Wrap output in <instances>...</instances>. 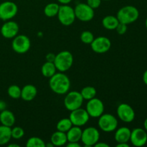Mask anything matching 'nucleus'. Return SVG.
<instances>
[{"label": "nucleus", "mask_w": 147, "mask_h": 147, "mask_svg": "<svg viewBox=\"0 0 147 147\" xmlns=\"http://www.w3.org/2000/svg\"><path fill=\"white\" fill-rule=\"evenodd\" d=\"M49 86L52 91L58 95H65L70 90V80L63 72L56 73L49 80Z\"/></svg>", "instance_id": "nucleus-1"}, {"label": "nucleus", "mask_w": 147, "mask_h": 147, "mask_svg": "<svg viewBox=\"0 0 147 147\" xmlns=\"http://www.w3.org/2000/svg\"><path fill=\"white\" fill-rule=\"evenodd\" d=\"M119 22L126 24L135 22L139 19V11L134 6L127 5L121 7L116 14Z\"/></svg>", "instance_id": "nucleus-2"}, {"label": "nucleus", "mask_w": 147, "mask_h": 147, "mask_svg": "<svg viewBox=\"0 0 147 147\" xmlns=\"http://www.w3.org/2000/svg\"><path fill=\"white\" fill-rule=\"evenodd\" d=\"M73 60L74 59L72 53L67 50H63L56 55L53 63L57 70L65 73L73 66Z\"/></svg>", "instance_id": "nucleus-3"}, {"label": "nucleus", "mask_w": 147, "mask_h": 147, "mask_svg": "<svg viewBox=\"0 0 147 147\" xmlns=\"http://www.w3.org/2000/svg\"><path fill=\"white\" fill-rule=\"evenodd\" d=\"M83 100L84 99L82 97L80 92L77 90L68 91L66 93V96L64 98V106L67 110L72 111L79 108H81Z\"/></svg>", "instance_id": "nucleus-4"}, {"label": "nucleus", "mask_w": 147, "mask_h": 147, "mask_svg": "<svg viewBox=\"0 0 147 147\" xmlns=\"http://www.w3.org/2000/svg\"><path fill=\"white\" fill-rule=\"evenodd\" d=\"M98 124L100 130L106 133H110L116 131L118 128L119 122L113 115L103 113L100 117H98Z\"/></svg>", "instance_id": "nucleus-5"}, {"label": "nucleus", "mask_w": 147, "mask_h": 147, "mask_svg": "<svg viewBox=\"0 0 147 147\" xmlns=\"http://www.w3.org/2000/svg\"><path fill=\"white\" fill-rule=\"evenodd\" d=\"M57 16L59 22L64 26L71 25L76 19L74 9L68 4L60 5Z\"/></svg>", "instance_id": "nucleus-6"}, {"label": "nucleus", "mask_w": 147, "mask_h": 147, "mask_svg": "<svg viewBox=\"0 0 147 147\" xmlns=\"http://www.w3.org/2000/svg\"><path fill=\"white\" fill-rule=\"evenodd\" d=\"M74 11L76 19L84 22L91 21L95 16L94 9L86 3L78 4L75 7Z\"/></svg>", "instance_id": "nucleus-7"}, {"label": "nucleus", "mask_w": 147, "mask_h": 147, "mask_svg": "<svg viewBox=\"0 0 147 147\" xmlns=\"http://www.w3.org/2000/svg\"><path fill=\"white\" fill-rule=\"evenodd\" d=\"M100 140V132L93 126L88 127L82 131L80 141L85 146H94Z\"/></svg>", "instance_id": "nucleus-8"}, {"label": "nucleus", "mask_w": 147, "mask_h": 147, "mask_svg": "<svg viewBox=\"0 0 147 147\" xmlns=\"http://www.w3.org/2000/svg\"><path fill=\"white\" fill-rule=\"evenodd\" d=\"M31 47V41L27 36L24 34H17L13 38L11 42V47L15 53L18 54H24L30 50Z\"/></svg>", "instance_id": "nucleus-9"}, {"label": "nucleus", "mask_w": 147, "mask_h": 147, "mask_svg": "<svg viewBox=\"0 0 147 147\" xmlns=\"http://www.w3.org/2000/svg\"><path fill=\"white\" fill-rule=\"evenodd\" d=\"M18 7L14 2L6 1L0 4V20L3 21L11 20L17 15Z\"/></svg>", "instance_id": "nucleus-10"}, {"label": "nucleus", "mask_w": 147, "mask_h": 147, "mask_svg": "<svg viewBox=\"0 0 147 147\" xmlns=\"http://www.w3.org/2000/svg\"><path fill=\"white\" fill-rule=\"evenodd\" d=\"M86 110L90 117L98 118L104 113V104L100 99L95 97L88 100Z\"/></svg>", "instance_id": "nucleus-11"}, {"label": "nucleus", "mask_w": 147, "mask_h": 147, "mask_svg": "<svg viewBox=\"0 0 147 147\" xmlns=\"http://www.w3.org/2000/svg\"><path fill=\"white\" fill-rule=\"evenodd\" d=\"M69 119H70L73 126L81 127L88 122L90 116L86 109L81 107L70 111Z\"/></svg>", "instance_id": "nucleus-12"}, {"label": "nucleus", "mask_w": 147, "mask_h": 147, "mask_svg": "<svg viewBox=\"0 0 147 147\" xmlns=\"http://www.w3.org/2000/svg\"><path fill=\"white\" fill-rule=\"evenodd\" d=\"M92 50L96 53L103 54L107 53L111 47V42L108 37L100 36L94 38L90 44Z\"/></svg>", "instance_id": "nucleus-13"}, {"label": "nucleus", "mask_w": 147, "mask_h": 147, "mask_svg": "<svg viewBox=\"0 0 147 147\" xmlns=\"http://www.w3.org/2000/svg\"><path fill=\"white\" fill-rule=\"evenodd\" d=\"M118 117L125 123H131L135 119V111L133 108L127 103H121L116 110Z\"/></svg>", "instance_id": "nucleus-14"}, {"label": "nucleus", "mask_w": 147, "mask_h": 147, "mask_svg": "<svg viewBox=\"0 0 147 147\" xmlns=\"http://www.w3.org/2000/svg\"><path fill=\"white\" fill-rule=\"evenodd\" d=\"M132 145L136 147L144 146L147 142V131L144 129L136 128L131 132L130 141Z\"/></svg>", "instance_id": "nucleus-15"}, {"label": "nucleus", "mask_w": 147, "mask_h": 147, "mask_svg": "<svg viewBox=\"0 0 147 147\" xmlns=\"http://www.w3.org/2000/svg\"><path fill=\"white\" fill-rule=\"evenodd\" d=\"M20 27L16 22L8 20L2 24L1 27V34L4 38L13 39L18 34Z\"/></svg>", "instance_id": "nucleus-16"}, {"label": "nucleus", "mask_w": 147, "mask_h": 147, "mask_svg": "<svg viewBox=\"0 0 147 147\" xmlns=\"http://www.w3.org/2000/svg\"><path fill=\"white\" fill-rule=\"evenodd\" d=\"M131 132V131L126 126L117 128L115 131V140L117 143H128L130 141Z\"/></svg>", "instance_id": "nucleus-17"}, {"label": "nucleus", "mask_w": 147, "mask_h": 147, "mask_svg": "<svg viewBox=\"0 0 147 147\" xmlns=\"http://www.w3.org/2000/svg\"><path fill=\"white\" fill-rule=\"evenodd\" d=\"M37 94V89L32 84H27L22 88L21 98L25 101H31Z\"/></svg>", "instance_id": "nucleus-18"}, {"label": "nucleus", "mask_w": 147, "mask_h": 147, "mask_svg": "<svg viewBox=\"0 0 147 147\" xmlns=\"http://www.w3.org/2000/svg\"><path fill=\"white\" fill-rule=\"evenodd\" d=\"M16 122L15 116L14 113L11 111L5 109L0 113V123L1 125L8 126V127H12Z\"/></svg>", "instance_id": "nucleus-19"}, {"label": "nucleus", "mask_w": 147, "mask_h": 147, "mask_svg": "<svg viewBox=\"0 0 147 147\" xmlns=\"http://www.w3.org/2000/svg\"><path fill=\"white\" fill-rule=\"evenodd\" d=\"M50 142L55 146H62L66 145L67 142L66 133L57 130L52 134L50 137Z\"/></svg>", "instance_id": "nucleus-20"}, {"label": "nucleus", "mask_w": 147, "mask_h": 147, "mask_svg": "<svg viewBox=\"0 0 147 147\" xmlns=\"http://www.w3.org/2000/svg\"><path fill=\"white\" fill-rule=\"evenodd\" d=\"M82 130L80 126H73L67 132V142H79L81 139Z\"/></svg>", "instance_id": "nucleus-21"}, {"label": "nucleus", "mask_w": 147, "mask_h": 147, "mask_svg": "<svg viewBox=\"0 0 147 147\" xmlns=\"http://www.w3.org/2000/svg\"><path fill=\"white\" fill-rule=\"evenodd\" d=\"M119 23V21L117 17L113 15H107L102 20V25L105 29L109 30H116Z\"/></svg>", "instance_id": "nucleus-22"}, {"label": "nucleus", "mask_w": 147, "mask_h": 147, "mask_svg": "<svg viewBox=\"0 0 147 147\" xmlns=\"http://www.w3.org/2000/svg\"><path fill=\"white\" fill-rule=\"evenodd\" d=\"M11 139V127L1 125L0 126V146L6 145Z\"/></svg>", "instance_id": "nucleus-23"}, {"label": "nucleus", "mask_w": 147, "mask_h": 147, "mask_svg": "<svg viewBox=\"0 0 147 147\" xmlns=\"http://www.w3.org/2000/svg\"><path fill=\"white\" fill-rule=\"evenodd\" d=\"M41 73L44 77L48 78H51L53 75L57 73V69L54 63L48 61L45 62L41 67Z\"/></svg>", "instance_id": "nucleus-24"}, {"label": "nucleus", "mask_w": 147, "mask_h": 147, "mask_svg": "<svg viewBox=\"0 0 147 147\" xmlns=\"http://www.w3.org/2000/svg\"><path fill=\"white\" fill-rule=\"evenodd\" d=\"M60 5L57 3H49L45 7L44 13L47 17H54L57 15Z\"/></svg>", "instance_id": "nucleus-25"}, {"label": "nucleus", "mask_w": 147, "mask_h": 147, "mask_svg": "<svg viewBox=\"0 0 147 147\" xmlns=\"http://www.w3.org/2000/svg\"><path fill=\"white\" fill-rule=\"evenodd\" d=\"M80 94H81L82 97L83 98L84 100H88L96 97L97 91L93 86H86L82 89L81 91H80Z\"/></svg>", "instance_id": "nucleus-26"}, {"label": "nucleus", "mask_w": 147, "mask_h": 147, "mask_svg": "<svg viewBox=\"0 0 147 147\" xmlns=\"http://www.w3.org/2000/svg\"><path fill=\"white\" fill-rule=\"evenodd\" d=\"M73 126V123H72L71 121L69 118H64V119H60L57 122L56 128H57V131L66 133Z\"/></svg>", "instance_id": "nucleus-27"}, {"label": "nucleus", "mask_w": 147, "mask_h": 147, "mask_svg": "<svg viewBox=\"0 0 147 147\" xmlns=\"http://www.w3.org/2000/svg\"><path fill=\"white\" fill-rule=\"evenodd\" d=\"M22 88L17 85H11L7 89V93L10 98L13 99H18L21 98Z\"/></svg>", "instance_id": "nucleus-28"}, {"label": "nucleus", "mask_w": 147, "mask_h": 147, "mask_svg": "<svg viewBox=\"0 0 147 147\" xmlns=\"http://www.w3.org/2000/svg\"><path fill=\"white\" fill-rule=\"evenodd\" d=\"M27 147H45L44 141L37 136H32L27 140L26 143Z\"/></svg>", "instance_id": "nucleus-29"}, {"label": "nucleus", "mask_w": 147, "mask_h": 147, "mask_svg": "<svg viewBox=\"0 0 147 147\" xmlns=\"http://www.w3.org/2000/svg\"><path fill=\"white\" fill-rule=\"evenodd\" d=\"M94 38L95 37L93 33L88 30H85V31L82 32L81 34H80V40L84 44L90 45Z\"/></svg>", "instance_id": "nucleus-30"}, {"label": "nucleus", "mask_w": 147, "mask_h": 147, "mask_svg": "<svg viewBox=\"0 0 147 147\" xmlns=\"http://www.w3.org/2000/svg\"><path fill=\"white\" fill-rule=\"evenodd\" d=\"M11 138L14 139H20L24 136V131L20 126H15L11 129Z\"/></svg>", "instance_id": "nucleus-31"}, {"label": "nucleus", "mask_w": 147, "mask_h": 147, "mask_svg": "<svg viewBox=\"0 0 147 147\" xmlns=\"http://www.w3.org/2000/svg\"><path fill=\"white\" fill-rule=\"evenodd\" d=\"M127 30H128L127 24H123V23H121V22H119L115 30H116V32H117L119 34H120V35H123V34H124L125 33L127 32Z\"/></svg>", "instance_id": "nucleus-32"}, {"label": "nucleus", "mask_w": 147, "mask_h": 147, "mask_svg": "<svg viewBox=\"0 0 147 147\" xmlns=\"http://www.w3.org/2000/svg\"><path fill=\"white\" fill-rule=\"evenodd\" d=\"M102 0H87L86 4L90 6L93 9H98L101 4Z\"/></svg>", "instance_id": "nucleus-33"}, {"label": "nucleus", "mask_w": 147, "mask_h": 147, "mask_svg": "<svg viewBox=\"0 0 147 147\" xmlns=\"http://www.w3.org/2000/svg\"><path fill=\"white\" fill-rule=\"evenodd\" d=\"M55 55H55L54 53H48V54H47V55H46V60L48 62H53V63L55 60Z\"/></svg>", "instance_id": "nucleus-34"}, {"label": "nucleus", "mask_w": 147, "mask_h": 147, "mask_svg": "<svg viewBox=\"0 0 147 147\" xmlns=\"http://www.w3.org/2000/svg\"><path fill=\"white\" fill-rule=\"evenodd\" d=\"M66 146L67 147H80L81 145L79 144V142H67Z\"/></svg>", "instance_id": "nucleus-35"}, {"label": "nucleus", "mask_w": 147, "mask_h": 147, "mask_svg": "<svg viewBox=\"0 0 147 147\" xmlns=\"http://www.w3.org/2000/svg\"><path fill=\"white\" fill-rule=\"evenodd\" d=\"M94 146H96V147H109L110 146V145L108 144L107 143H105V142H100V141H98V142L96 144V145H95Z\"/></svg>", "instance_id": "nucleus-36"}, {"label": "nucleus", "mask_w": 147, "mask_h": 147, "mask_svg": "<svg viewBox=\"0 0 147 147\" xmlns=\"http://www.w3.org/2000/svg\"><path fill=\"white\" fill-rule=\"evenodd\" d=\"M6 108H7V103L4 100H0V112L5 110Z\"/></svg>", "instance_id": "nucleus-37"}, {"label": "nucleus", "mask_w": 147, "mask_h": 147, "mask_svg": "<svg viewBox=\"0 0 147 147\" xmlns=\"http://www.w3.org/2000/svg\"><path fill=\"white\" fill-rule=\"evenodd\" d=\"M73 0H57L60 4H69Z\"/></svg>", "instance_id": "nucleus-38"}, {"label": "nucleus", "mask_w": 147, "mask_h": 147, "mask_svg": "<svg viewBox=\"0 0 147 147\" xmlns=\"http://www.w3.org/2000/svg\"><path fill=\"white\" fill-rule=\"evenodd\" d=\"M116 147H129V144L128 143H117Z\"/></svg>", "instance_id": "nucleus-39"}, {"label": "nucleus", "mask_w": 147, "mask_h": 147, "mask_svg": "<svg viewBox=\"0 0 147 147\" xmlns=\"http://www.w3.org/2000/svg\"><path fill=\"white\" fill-rule=\"evenodd\" d=\"M143 78V81L144 83V84L147 86V70L144 73L143 78Z\"/></svg>", "instance_id": "nucleus-40"}, {"label": "nucleus", "mask_w": 147, "mask_h": 147, "mask_svg": "<svg viewBox=\"0 0 147 147\" xmlns=\"http://www.w3.org/2000/svg\"><path fill=\"white\" fill-rule=\"evenodd\" d=\"M55 146L53 145V144L51 142H50L49 143L45 144V147H54Z\"/></svg>", "instance_id": "nucleus-41"}, {"label": "nucleus", "mask_w": 147, "mask_h": 147, "mask_svg": "<svg viewBox=\"0 0 147 147\" xmlns=\"http://www.w3.org/2000/svg\"><path fill=\"white\" fill-rule=\"evenodd\" d=\"M8 147H20V145L17 144H8Z\"/></svg>", "instance_id": "nucleus-42"}, {"label": "nucleus", "mask_w": 147, "mask_h": 147, "mask_svg": "<svg viewBox=\"0 0 147 147\" xmlns=\"http://www.w3.org/2000/svg\"><path fill=\"white\" fill-rule=\"evenodd\" d=\"M144 129L147 131V118L145 119L144 122Z\"/></svg>", "instance_id": "nucleus-43"}, {"label": "nucleus", "mask_w": 147, "mask_h": 147, "mask_svg": "<svg viewBox=\"0 0 147 147\" xmlns=\"http://www.w3.org/2000/svg\"><path fill=\"white\" fill-rule=\"evenodd\" d=\"M145 26H146V29H147V17H146V21H145Z\"/></svg>", "instance_id": "nucleus-44"}, {"label": "nucleus", "mask_w": 147, "mask_h": 147, "mask_svg": "<svg viewBox=\"0 0 147 147\" xmlns=\"http://www.w3.org/2000/svg\"><path fill=\"white\" fill-rule=\"evenodd\" d=\"M102 1H110V0H102Z\"/></svg>", "instance_id": "nucleus-45"}]
</instances>
